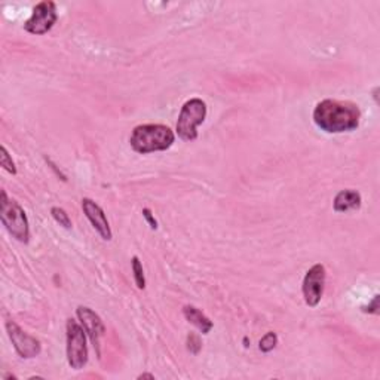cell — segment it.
<instances>
[{"label":"cell","instance_id":"1","mask_svg":"<svg viewBox=\"0 0 380 380\" xmlns=\"http://www.w3.org/2000/svg\"><path fill=\"white\" fill-rule=\"evenodd\" d=\"M361 110L355 103L324 100L314 110L315 125L327 134L351 132L360 127Z\"/></svg>","mask_w":380,"mask_h":380},{"label":"cell","instance_id":"2","mask_svg":"<svg viewBox=\"0 0 380 380\" xmlns=\"http://www.w3.org/2000/svg\"><path fill=\"white\" fill-rule=\"evenodd\" d=\"M174 140L175 136L173 129L161 124L138 125L132 129L129 136L132 150L140 155L168 150L174 144Z\"/></svg>","mask_w":380,"mask_h":380},{"label":"cell","instance_id":"3","mask_svg":"<svg viewBox=\"0 0 380 380\" xmlns=\"http://www.w3.org/2000/svg\"><path fill=\"white\" fill-rule=\"evenodd\" d=\"M0 219H2L3 226L13 237L27 244L30 239V228L26 211L14 199H9L5 190L0 193Z\"/></svg>","mask_w":380,"mask_h":380},{"label":"cell","instance_id":"4","mask_svg":"<svg viewBox=\"0 0 380 380\" xmlns=\"http://www.w3.org/2000/svg\"><path fill=\"white\" fill-rule=\"evenodd\" d=\"M207 118V104L200 98H190L180 110L177 120V134L183 141L198 138V127Z\"/></svg>","mask_w":380,"mask_h":380},{"label":"cell","instance_id":"5","mask_svg":"<svg viewBox=\"0 0 380 380\" xmlns=\"http://www.w3.org/2000/svg\"><path fill=\"white\" fill-rule=\"evenodd\" d=\"M67 361L74 370H81L88 363L86 331L74 319L67 321Z\"/></svg>","mask_w":380,"mask_h":380},{"label":"cell","instance_id":"6","mask_svg":"<svg viewBox=\"0 0 380 380\" xmlns=\"http://www.w3.org/2000/svg\"><path fill=\"white\" fill-rule=\"evenodd\" d=\"M57 19H58L57 5L54 2H49V0H45V2H40L33 8V14L26 21L24 30L30 33V35L36 36L47 35L48 31L52 30Z\"/></svg>","mask_w":380,"mask_h":380},{"label":"cell","instance_id":"7","mask_svg":"<svg viewBox=\"0 0 380 380\" xmlns=\"http://www.w3.org/2000/svg\"><path fill=\"white\" fill-rule=\"evenodd\" d=\"M326 266L317 263L310 267L306 272L303 285H301V292H303L305 303L310 308H315L319 305V301L324 294V285H326Z\"/></svg>","mask_w":380,"mask_h":380},{"label":"cell","instance_id":"8","mask_svg":"<svg viewBox=\"0 0 380 380\" xmlns=\"http://www.w3.org/2000/svg\"><path fill=\"white\" fill-rule=\"evenodd\" d=\"M6 330H8L10 342H13L14 348L21 358L30 360V358H35V356H38L40 354V351H42L40 342L36 338H33V336H30V334H27L18 326L17 322L8 321Z\"/></svg>","mask_w":380,"mask_h":380},{"label":"cell","instance_id":"9","mask_svg":"<svg viewBox=\"0 0 380 380\" xmlns=\"http://www.w3.org/2000/svg\"><path fill=\"white\" fill-rule=\"evenodd\" d=\"M76 315L79 318L82 327L85 328L88 338L91 339L94 348L97 349V355L100 356V345H102V338L104 336L106 333V327L95 312L91 308L86 306H79L76 309Z\"/></svg>","mask_w":380,"mask_h":380},{"label":"cell","instance_id":"10","mask_svg":"<svg viewBox=\"0 0 380 380\" xmlns=\"http://www.w3.org/2000/svg\"><path fill=\"white\" fill-rule=\"evenodd\" d=\"M82 209L85 212L86 219L91 221L93 228L98 232L100 237H102L104 241H110L113 235H111L109 220L106 217V212L103 211V208L100 207L97 203H94L93 199L84 198L82 199Z\"/></svg>","mask_w":380,"mask_h":380},{"label":"cell","instance_id":"11","mask_svg":"<svg viewBox=\"0 0 380 380\" xmlns=\"http://www.w3.org/2000/svg\"><path fill=\"white\" fill-rule=\"evenodd\" d=\"M361 195L360 192L352 189H345L340 190V192L334 198L333 208L336 212H346L351 209H358L361 207Z\"/></svg>","mask_w":380,"mask_h":380},{"label":"cell","instance_id":"12","mask_svg":"<svg viewBox=\"0 0 380 380\" xmlns=\"http://www.w3.org/2000/svg\"><path fill=\"white\" fill-rule=\"evenodd\" d=\"M183 315L190 324H193V326L203 334H208L212 330V321L205 314H203V312H200L198 308L189 306V305L184 306Z\"/></svg>","mask_w":380,"mask_h":380},{"label":"cell","instance_id":"13","mask_svg":"<svg viewBox=\"0 0 380 380\" xmlns=\"http://www.w3.org/2000/svg\"><path fill=\"white\" fill-rule=\"evenodd\" d=\"M132 264V272H134V281H136V285L138 290L146 288V278H144V271H143V264L137 255L132 257L131 260Z\"/></svg>","mask_w":380,"mask_h":380},{"label":"cell","instance_id":"14","mask_svg":"<svg viewBox=\"0 0 380 380\" xmlns=\"http://www.w3.org/2000/svg\"><path fill=\"white\" fill-rule=\"evenodd\" d=\"M51 214H52L54 220L57 221L60 226H63L65 229H72V220H70L69 214L65 212V209H63L60 207H52L51 208Z\"/></svg>","mask_w":380,"mask_h":380},{"label":"cell","instance_id":"15","mask_svg":"<svg viewBox=\"0 0 380 380\" xmlns=\"http://www.w3.org/2000/svg\"><path fill=\"white\" fill-rule=\"evenodd\" d=\"M276 345H278V336H276V333L269 331V333H266L264 336L262 338L259 348H260L262 352L269 354L271 351H274V349L276 348Z\"/></svg>","mask_w":380,"mask_h":380},{"label":"cell","instance_id":"16","mask_svg":"<svg viewBox=\"0 0 380 380\" xmlns=\"http://www.w3.org/2000/svg\"><path fill=\"white\" fill-rule=\"evenodd\" d=\"M0 153H2V155H0V165H2L8 173H10L13 175H15V174H17L15 162H14L13 158H10V156H9V153H8V150H6L5 146L0 148Z\"/></svg>","mask_w":380,"mask_h":380},{"label":"cell","instance_id":"17","mask_svg":"<svg viewBox=\"0 0 380 380\" xmlns=\"http://www.w3.org/2000/svg\"><path fill=\"white\" fill-rule=\"evenodd\" d=\"M200 348H203V343H200L199 336H196V334H193V333H190L187 336V351L190 354L198 355Z\"/></svg>","mask_w":380,"mask_h":380},{"label":"cell","instance_id":"18","mask_svg":"<svg viewBox=\"0 0 380 380\" xmlns=\"http://www.w3.org/2000/svg\"><path fill=\"white\" fill-rule=\"evenodd\" d=\"M143 216H144V219L148 220V223H149L152 229H158V221L155 220V217L152 216V211L149 208H144L143 209Z\"/></svg>","mask_w":380,"mask_h":380},{"label":"cell","instance_id":"19","mask_svg":"<svg viewBox=\"0 0 380 380\" xmlns=\"http://www.w3.org/2000/svg\"><path fill=\"white\" fill-rule=\"evenodd\" d=\"M379 309V296H374L373 300H372V303L368 305V309H364V312H370V314H377V310Z\"/></svg>","mask_w":380,"mask_h":380},{"label":"cell","instance_id":"20","mask_svg":"<svg viewBox=\"0 0 380 380\" xmlns=\"http://www.w3.org/2000/svg\"><path fill=\"white\" fill-rule=\"evenodd\" d=\"M138 379H152V380H153L155 376H153V374H149V373H144V374H140Z\"/></svg>","mask_w":380,"mask_h":380}]
</instances>
